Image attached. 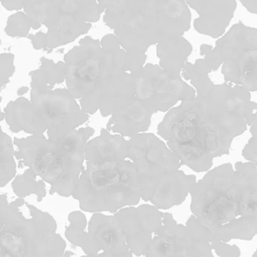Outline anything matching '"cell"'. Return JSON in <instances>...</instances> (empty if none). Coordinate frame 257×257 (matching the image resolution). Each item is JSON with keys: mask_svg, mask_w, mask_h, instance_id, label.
Segmentation results:
<instances>
[{"mask_svg": "<svg viewBox=\"0 0 257 257\" xmlns=\"http://www.w3.org/2000/svg\"><path fill=\"white\" fill-rule=\"evenodd\" d=\"M14 59L15 56L11 53H3L0 56V81L2 90L10 82V78L15 73Z\"/></svg>", "mask_w": 257, "mask_h": 257, "instance_id": "34", "label": "cell"}, {"mask_svg": "<svg viewBox=\"0 0 257 257\" xmlns=\"http://www.w3.org/2000/svg\"><path fill=\"white\" fill-rule=\"evenodd\" d=\"M30 90V87H26V86H23V87H20V88L17 90V94H18V96H22L23 95L26 94V93H27Z\"/></svg>", "mask_w": 257, "mask_h": 257, "instance_id": "40", "label": "cell"}, {"mask_svg": "<svg viewBox=\"0 0 257 257\" xmlns=\"http://www.w3.org/2000/svg\"><path fill=\"white\" fill-rule=\"evenodd\" d=\"M6 121L14 133L24 132L27 134L44 135L47 125L40 111L27 98L10 101L4 110Z\"/></svg>", "mask_w": 257, "mask_h": 257, "instance_id": "21", "label": "cell"}, {"mask_svg": "<svg viewBox=\"0 0 257 257\" xmlns=\"http://www.w3.org/2000/svg\"><path fill=\"white\" fill-rule=\"evenodd\" d=\"M73 255L74 253H72V252L68 251V250H66V251H65L64 257H71L73 256Z\"/></svg>", "mask_w": 257, "mask_h": 257, "instance_id": "41", "label": "cell"}, {"mask_svg": "<svg viewBox=\"0 0 257 257\" xmlns=\"http://www.w3.org/2000/svg\"><path fill=\"white\" fill-rule=\"evenodd\" d=\"M211 243L195 235L173 216L163 218V226L154 235L144 257H215Z\"/></svg>", "mask_w": 257, "mask_h": 257, "instance_id": "11", "label": "cell"}, {"mask_svg": "<svg viewBox=\"0 0 257 257\" xmlns=\"http://www.w3.org/2000/svg\"><path fill=\"white\" fill-rule=\"evenodd\" d=\"M14 141L12 138L2 132L0 139V186L4 187L7 185L16 175L17 166L15 161Z\"/></svg>", "mask_w": 257, "mask_h": 257, "instance_id": "29", "label": "cell"}, {"mask_svg": "<svg viewBox=\"0 0 257 257\" xmlns=\"http://www.w3.org/2000/svg\"><path fill=\"white\" fill-rule=\"evenodd\" d=\"M84 152L86 162L92 165L122 161L128 158V141L101 128L99 136L88 142Z\"/></svg>", "mask_w": 257, "mask_h": 257, "instance_id": "20", "label": "cell"}, {"mask_svg": "<svg viewBox=\"0 0 257 257\" xmlns=\"http://www.w3.org/2000/svg\"><path fill=\"white\" fill-rule=\"evenodd\" d=\"M202 103V116L208 127L220 137L233 142L250 126L257 110L250 92L227 83L214 84L208 91L196 94Z\"/></svg>", "mask_w": 257, "mask_h": 257, "instance_id": "6", "label": "cell"}, {"mask_svg": "<svg viewBox=\"0 0 257 257\" xmlns=\"http://www.w3.org/2000/svg\"><path fill=\"white\" fill-rule=\"evenodd\" d=\"M53 0H24V13L32 23L33 30H39L49 19Z\"/></svg>", "mask_w": 257, "mask_h": 257, "instance_id": "31", "label": "cell"}, {"mask_svg": "<svg viewBox=\"0 0 257 257\" xmlns=\"http://www.w3.org/2000/svg\"><path fill=\"white\" fill-rule=\"evenodd\" d=\"M135 77L136 97L154 114L166 112L178 102L196 97V90L181 78H174L158 65L147 63Z\"/></svg>", "mask_w": 257, "mask_h": 257, "instance_id": "8", "label": "cell"}, {"mask_svg": "<svg viewBox=\"0 0 257 257\" xmlns=\"http://www.w3.org/2000/svg\"><path fill=\"white\" fill-rule=\"evenodd\" d=\"M213 250L218 257H240L241 250L236 245H230L226 241H222L217 236L211 241Z\"/></svg>", "mask_w": 257, "mask_h": 257, "instance_id": "36", "label": "cell"}, {"mask_svg": "<svg viewBox=\"0 0 257 257\" xmlns=\"http://www.w3.org/2000/svg\"><path fill=\"white\" fill-rule=\"evenodd\" d=\"M193 52V46L184 36L172 38L156 45L159 66L174 78H181L183 69Z\"/></svg>", "mask_w": 257, "mask_h": 257, "instance_id": "24", "label": "cell"}, {"mask_svg": "<svg viewBox=\"0 0 257 257\" xmlns=\"http://www.w3.org/2000/svg\"><path fill=\"white\" fill-rule=\"evenodd\" d=\"M131 251L126 252L123 253H107V252H102V253H98V254L84 255L80 257H134Z\"/></svg>", "mask_w": 257, "mask_h": 257, "instance_id": "39", "label": "cell"}, {"mask_svg": "<svg viewBox=\"0 0 257 257\" xmlns=\"http://www.w3.org/2000/svg\"><path fill=\"white\" fill-rule=\"evenodd\" d=\"M200 54L205 57L206 63L211 66L213 72L218 70L220 66H223V59L220 53L213 48L212 45L202 44L200 47Z\"/></svg>", "mask_w": 257, "mask_h": 257, "instance_id": "35", "label": "cell"}, {"mask_svg": "<svg viewBox=\"0 0 257 257\" xmlns=\"http://www.w3.org/2000/svg\"><path fill=\"white\" fill-rule=\"evenodd\" d=\"M83 251L87 255L99 252L123 253L130 251L120 227L114 217L94 213L89 223L88 240Z\"/></svg>", "mask_w": 257, "mask_h": 257, "instance_id": "17", "label": "cell"}, {"mask_svg": "<svg viewBox=\"0 0 257 257\" xmlns=\"http://www.w3.org/2000/svg\"><path fill=\"white\" fill-rule=\"evenodd\" d=\"M136 87L135 77L128 72L104 78L80 99V106L89 115L99 111L103 117H110L137 101Z\"/></svg>", "mask_w": 257, "mask_h": 257, "instance_id": "13", "label": "cell"}, {"mask_svg": "<svg viewBox=\"0 0 257 257\" xmlns=\"http://www.w3.org/2000/svg\"><path fill=\"white\" fill-rule=\"evenodd\" d=\"M185 1L199 15L193 24L196 31L213 39H220L225 34L237 9L235 0Z\"/></svg>", "mask_w": 257, "mask_h": 257, "instance_id": "16", "label": "cell"}, {"mask_svg": "<svg viewBox=\"0 0 257 257\" xmlns=\"http://www.w3.org/2000/svg\"><path fill=\"white\" fill-rule=\"evenodd\" d=\"M234 184L239 193L244 211L257 228V168L251 162L235 164Z\"/></svg>", "mask_w": 257, "mask_h": 257, "instance_id": "23", "label": "cell"}, {"mask_svg": "<svg viewBox=\"0 0 257 257\" xmlns=\"http://www.w3.org/2000/svg\"><path fill=\"white\" fill-rule=\"evenodd\" d=\"M226 82L257 90V29L238 22L216 42Z\"/></svg>", "mask_w": 257, "mask_h": 257, "instance_id": "7", "label": "cell"}, {"mask_svg": "<svg viewBox=\"0 0 257 257\" xmlns=\"http://www.w3.org/2000/svg\"><path fill=\"white\" fill-rule=\"evenodd\" d=\"M57 10L79 17L89 24L98 22L104 13L98 0H53Z\"/></svg>", "mask_w": 257, "mask_h": 257, "instance_id": "26", "label": "cell"}, {"mask_svg": "<svg viewBox=\"0 0 257 257\" xmlns=\"http://www.w3.org/2000/svg\"><path fill=\"white\" fill-rule=\"evenodd\" d=\"M104 21L114 31L128 56V67L145 66L149 47L184 36L191 27L185 0H115L104 12Z\"/></svg>", "mask_w": 257, "mask_h": 257, "instance_id": "1", "label": "cell"}, {"mask_svg": "<svg viewBox=\"0 0 257 257\" xmlns=\"http://www.w3.org/2000/svg\"><path fill=\"white\" fill-rule=\"evenodd\" d=\"M28 38L31 41L34 49H44L46 51L47 48H48L46 33L39 32L36 35H29Z\"/></svg>", "mask_w": 257, "mask_h": 257, "instance_id": "37", "label": "cell"}, {"mask_svg": "<svg viewBox=\"0 0 257 257\" xmlns=\"http://www.w3.org/2000/svg\"><path fill=\"white\" fill-rule=\"evenodd\" d=\"M32 23L24 12H17L9 17L5 32L10 37H28Z\"/></svg>", "mask_w": 257, "mask_h": 257, "instance_id": "32", "label": "cell"}, {"mask_svg": "<svg viewBox=\"0 0 257 257\" xmlns=\"http://www.w3.org/2000/svg\"><path fill=\"white\" fill-rule=\"evenodd\" d=\"M30 101L43 116L50 140H60L89 120V114L66 88L50 91L30 89Z\"/></svg>", "mask_w": 257, "mask_h": 257, "instance_id": "9", "label": "cell"}, {"mask_svg": "<svg viewBox=\"0 0 257 257\" xmlns=\"http://www.w3.org/2000/svg\"><path fill=\"white\" fill-rule=\"evenodd\" d=\"M128 159L139 175L147 179L179 170L182 166L167 145L152 133H140L128 140Z\"/></svg>", "mask_w": 257, "mask_h": 257, "instance_id": "12", "label": "cell"}, {"mask_svg": "<svg viewBox=\"0 0 257 257\" xmlns=\"http://www.w3.org/2000/svg\"><path fill=\"white\" fill-rule=\"evenodd\" d=\"M4 119L6 120V113H5V111H3L1 114V121H3Z\"/></svg>", "mask_w": 257, "mask_h": 257, "instance_id": "42", "label": "cell"}, {"mask_svg": "<svg viewBox=\"0 0 257 257\" xmlns=\"http://www.w3.org/2000/svg\"><path fill=\"white\" fill-rule=\"evenodd\" d=\"M140 175L129 160L92 165L86 162L72 196L81 211L117 212L141 199Z\"/></svg>", "mask_w": 257, "mask_h": 257, "instance_id": "4", "label": "cell"}, {"mask_svg": "<svg viewBox=\"0 0 257 257\" xmlns=\"http://www.w3.org/2000/svg\"><path fill=\"white\" fill-rule=\"evenodd\" d=\"M154 113L140 101L110 116L107 130L123 137L132 138L150 127Z\"/></svg>", "mask_w": 257, "mask_h": 257, "instance_id": "22", "label": "cell"}, {"mask_svg": "<svg viewBox=\"0 0 257 257\" xmlns=\"http://www.w3.org/2000/svg\"><path fill=\"white\" fill-rule=\"evenodd\" d=\"M39 69L30 72V89L39 91L54 90L56 84L66 81V64L64 62L54 63L52 60L42 57Z\"/></svg>", "mask_w": 257, "mask_h": 257, "instance_id": "25", "label": "cell"}, {"mask_svg": "<svg viewBox=\"0 0 257 257\" xmlns=\"http://www.w3.org/2000/svg\"><path fill=\"white\" fill-rule=\"evenodd\" d=\"M95 132L91 126L76 128L58 141L50 140L44 135L15 137L18 167L33 169L51 186L50 195L72 196L84 169V148Z\"/></svg>", "mask_w": 257, "mask_h": 257, "instance_id": "2", "label": "cell"}, {"mask_svg": "<svg viewBox=\"0 0 257 257\" xmlns=\"http://www.w3.org/2000/svg\"><path fill=\"white\" fill-rule=\"evenodd\" d=\"M252 257H257V249L256 251L254 252V253H253V256Z\"/></svg>", "mask_w": 257, "mask_h": 257, "instance_id": "43", "label": "cell"}, {"mask_svg": "<svg viewBox=\"0 0 257 257\" xmlns=\"http://www.w3.org/2000/svg\"><path fill=\"white\" fill-rule=\"evenodd\" d=\"M1 4L9 11H20L24 9V0H1Z\"/></svg>", "mask_w": 257, "mask_h": 257, "instance_id": "38", "label": "cell"}, {"mask_svg": "<svg viewBox=\"0 0 257 257\" xmlns=\"http://www.w3.org/2000/svg\"><path fill=\"white\" fill-rule=\"evenodd\" d=\"M157 131L181 164L196 172H208L214 158L229 154L232 143L208 127L198 96L169 110Z\"/></svg>", "mask_w": 257, "mask_h": 257, "instance_id": "3", "label": "cell"}, {"mask_svg": "<svg viewBox=\"0 0 257 257\" xmlns=\"http://www.w3.org/2000/svg\"><path fill=\"white\" fill-rule=\"evenodd\" d=\"M213 72L205 59H198L195 63L187 61L183 69L181 76L186 81H190L196 90V94H202L214 85L209 74Z\"/></svg>", "mask_w": 257, "mask_h": 257, "instance_id": "27", "label": "cell"}, {"mask_svg": "<svg viewBox=\"0 0 257 257\" xmlns=\"http://www.w3.org/2000/svg\"><path fill=\"white\" fill-rule=\"evenodd\" d=\"M66 89L75 99H82L101 80L128 72L126 51L115 34L101 41L85 36L63 57Z\"/></svg>", "mask_w": 257, "mask_h": 257, "instance_id": "5", "label": "cell"}, {"mask_svg": "<svg viewBox=\"0 0 257 257\" xmlns=\"http://www.w3.org/2000/svg\"><path fill=\"white\" fill-rule=\"evenodd\" d=\"M161 212L154 205L125 207L115 213L116 223L126 239L130 251L136 256H144L152 238L163 226Z\"/></svg>", "mask_w": 257, "mask_h": 257, "instance_id": "14", "label": "cell"}, {"mask_svg": "<svg viewBox=\"0 0 257 257\" xmlns=\"http://www.w3.org/2000/svg\"><path fill=\"white\" fill-rule=\"evenodd\" d=\"M45 27L48 28L46 51L51 52L52 50L71 43L80 36L89 33L92 28V24L86 22L79 17L57 10L53 4L49 19Z\"/></svg>", "mask_w": 257, "mask_h": 257, "instance_id": "19", "label": "cell"}, {"mask_svg": "<svg viewBox=\"0 0 257 257\" xmlns=\"http://www.w3.org/2000/svg\"><path fill=\"white\" fill-rule=\"evenodd\" d=\"M35 226V257H64L66 241L57 230V223L51 214L26 203Z\"/></svg>", "mask_w": 257, "mask_h": 257, "instance_id": "18", "label": "cell"}, {"mask_svg": "<svg viewBox=\"0 0 257 257\" xmlns=\"http://www.w3.org/2000/svg\"><path fill=\"white\" fill-rule=\"evenodd\" d=\"M33 169L28 168L23 175H17L12 183V190L18 198H24L32 194L36 195L37 201L41 202L46 196V186L42 179Z\"/></svg>", "mask_w": 257, "mask_h": 257, "instance_id": "28", "label": "cell"}, {"mask_svg": "<svg viewBox=\"0 0 257 257\" xmlns=\"http://www.w3.org/2000/svg\"><path fill=\"white\" fill-rule=\"evenodd\" d=\"M196 178L177 170L158 178L147 179L140 176L141 199L160 210L181 205L196 185Z\"/></svg>", "mask_w": 257, "mask_h": 257, "instance_id": "15", "label": "cell"}, {"mask_svg": "<svg viewBox=\"0 0 257 257\" xmlns=\"http://www.w3.org/2000/svg\"><path fill=\"white\" fill-rule=\"evenodd\" d=\"M69 226H66L65 236L66 239L75 247L84 249L88 240V232H85L87 220L81 211H73L68 216Z\"/></svg>", "mask_w": 257, "mask_h": 257, "instance_id": "30", "label": "cell"}, {"mask_svg": "<svg viewBox=\"0 0 257 257\" xmlns=\"http://www.w3.org/2000/svg\"><path fill=\"white\" fill-rule=\"evenodd\" d=\"M250 132L252 136L242 150V156L257 168V111L253 113Z\"/></svg>", "mask_w": 257, "mask_h": 257, "instance_id": "33", "label": "cell"}, {"mask_svg": "<svg viewBox=\"0 0 257 257\" xmlns=\"http://www.w3.org/2000/svg\"><path fill=\"white\" fill-rule=\"evenodd\" d=\"M23 198L9 203L7 196L0 198V257H35V226L33 218H26L20 208Z\"/></svg>", "mask_w": 257, "mask_h": 257, "instance_id": "10", "label": "cell"}]
</instances>
